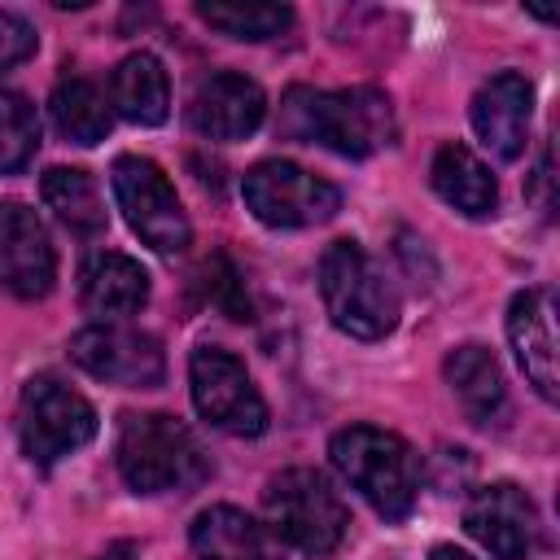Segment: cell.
Here are the masks:
<instances>
[{"instance_id":"6da1fadb","label":"cell","mask_w":560,"mask_h":560,"mask_svg":"<svg viewBox=\"0 0 560 560\" xmlns=\"http://www.w3.org/2000/svg\"><path fill=\"white\" fill-rule=\"evenodd\" d=\"M280 127L293 140L324 144L341 158L381 153L398 136L394 105L381 88H337V92L289 88L280 105Z\"/></svg>"},{"instance_id":"7a4b0ae2","label":"cell","mask_w":560,"mask_h":560,"mask_svg":"<svg viewBox=\"0 0 560 560\" xmlns=\"http://www.w3.org/2000/svg\"><path fill=\"white\" fill-rule=\"evenodd\" d=\"M332 468L372 503L385 521H407L420 499V455L389 429L350 424L328 446Z\"/></svg>"},{"instance_id":"3957f363","label":"cell","mask_w":560,"mask_h":560,"mask_svg":"<svg viewBox=\"0 0 560 560\" xmlns=\"http://www.w3.org/2000/svg\"><path fill=\"white\" fill-rule=\"evenodd\" d=\"M319 298L328 319L359 341H381L398 324V289L359 241H332L319 258Z\"/></svg>"},{"instance_id":"277c9868","label":"cell","mask_w":560,"mask_h":560,"mask_svg":"<svg viewBox=\"0 0 560 560\" xmlns=\"http://www.w3.org/2000/svg\"><path fill=\"white\" fill-rule=\"evenodd\" d=\"M114 459H118L122 481L136 494H171V490H188L206 477V455H201L192 429L162 411L122 416Z\"/></svg>"},{"instance_id":"5b68a950","label":"cell","mask_w":560,"mask_h":560,"mask_svg":"<svg viewBox=\"0 0 560 560\" xmlns=\"http://www.w3.org/2000/svg\"><path fill=\"white\" fill-rule=\"evenodd\" d=\"M262 508H267V529L302 556L337 551L350 525L341 494L315 468H284L280 477H271Z\"/></svg>"},{"instance_id":"8992f818","label":"cell","mask_w":560,"mask_h":560,"mask_svg":"<svg viewBox=\"0 0 560 560\" xmlns=\"http://www.w3.org/2000/svg\"><path fill=\"white\" fill-rule=\"evenodd\" d=\"M96 438V411L92 402L61 385L57 376H31L18 398V442L22 455L39 468H52L57 459L74 455Z\"/></svg>"},{"instance_id":"52a82bcc","label":"cell","mask_w":560,"mask_h":560,"mask_svg":"<svg viewBox=\"0 0 560 560\" xmlns=\"http://www.w3.org/2000/svg\"><path fill=\"white\" fill-rule=\"evenodd\" d=\"M109 184H114V201H118L122 219L131 223V232L149 249L179 254L192 241L188 214H184V206H179V197H175V188H171V179L162 175L158 162L122 153L109 166Z\"/></svg>"},{"instance_id":"ba28073f","label":"cell","mask_w":560,"mask_h":560,"mask_svg":"<svg viewBox=\"0 0 560 560\" xmlns=\"http://www.w3.org/2000/svg\"><path fill=\"white\" fill-rule=\"evenodd\" d=\"M241 192H245L249 214L267 228H311L341 210L337 184H328L284 158H271V162H258L254 171H245Z\"/></svg>"},{"instance_id":"9c48e42d","label":"cell","mask_w":560,"mask_h":560,"mask_svg":"<svg viewBox=\"0 0 560 560\" xmlns=\"http://www.w3.org/2000/svg\"><path fill=\"white\" fill-rule=\"evenodd\" d=\"M188 389L206 424L232 438H258L267 429V402L236 354L219 346H197L188 359Z\"/></svg>"},{"instance_id":"30bf717a","label":"cell","mask_w":560,"mask_h":560,"mask_svg":"<svg viewBox=\"0 0 560 560\" xmlns=\"http://www.w3.org/2000/svg\"><path fill=\"white\" fill-rule=\"evenodd\" d=\"M70 359L109 385L127 389H153L166 376V354L153 332L127 328V324H88L70 337Z\"/></svg>"},{"instance_id":"8fae6325","label":"cell","mask_w":560,"mask_h":560,"mask_svg":"<svg viewBox=\"0 0 560 560\" xmlns=\"http://www.w3.org/2000/svg\"><path fill=\"white\" fill-rule=\"evenodd\" d=\"M57 284V254L44 219L22 201H0V289L22 302L48 298Z\"/></svg>"},{"instance_id":"7c38bea8","label":"cell","mask_w":560,"mask_h":560,"mask_svg":"<svg viewBox=\"0 0 560 560\" xmlns=\"http://www.w3.org/2000/svg\"><path fill=\"white\" fill-rule=\"evenodd\" d=\"M464 529L494 560H529L538 547V508L516 481H494L468 499Z\"/></svg>"},{"instance_id":"4fadbf2b","label":"cell","mask_w":560,"mask_h":560,"mask_svg":"<svg viewBox=\"0 0 560 560\" xmlns=\"http://www.w3.org/2000/svg\"><path fill=\"white\" fill-rule=\"evenodd\" d=\"M472 131L477 140L499 158V162H516L525 153L529 140V118H534V83L521 70H499L494 79H486L472 96Z\"/></svg>"},{"instance_id":"5bb4252c","label":"cell","mask_w":560,"mask_h":560,"mask_svg":"<svg viewBox=\"0 0 560 560\" xmlns=\"http://www.w3.org/2000/svg\"><path fill=\"white\" fill-rule=\"evenodd\" d=\"M262 114H267L262 88L236 70L206 74L188 101V127L206 140H245L258 131Z\"/></svg>"},{"instance_id":"9a60e30c","label":"cell","mask_w":560,"mask_h":560,"mask_svg":"<svg viewBox=\"0 0 560 560\" xmlns=\"http://www.w3.org/2000/svg\"><path fill=\"white\" fill-rule=\"evenodd\" d=\"M508 341L525 372V381L538 389V398L556 402V315H551V289H521L508 306Z\"/></svg>"},{"instance_id":"2e32d148","label":"cell","mask_w":560,"mask_h":560,"mask_svg":"<svg viewBox=\"0 0 560 560\" xmlns=\"http://www.w3.org/2000/svg\"><path fill=\"white\" fill-rule=\"evenodd\" d=\"M197 560H284L280 538L232 503L206 508L188 529Z\"/></svg>"},{"instance_id":"e0dca14e","label":"cell","mask_w":560,"mask_h":560,"mask_svg":"<svg viewBox=\"0 0 560 560\" xmlns=\"http://www.w3.org/2000/svg\"><path fill=\"white\" fill-rule=\"evenodd\" d=\"M79 302L92 315H105V319L136 315L149 302V271L131 254L101 249L79 271Z\"/></svg>"},{"instance_id":"ac0fdd59","label":"cell","mask_w":560,"mask_h":560,"mask_svg":"<svg viewBox=\"0 0 560 560\" xmlns=\"http://www.w3.org/2000/svg\"><path fill=\"white\" fill-rule=\"evenodd\" d=\"M429 184L451 210H459L468 219H486L499 206L494 175L468 144H442L433 166H429Z\"/></svg>"},{"instance_id":"d6986e66","label":"cell","mask_w":560,"mask_h":560,"mask_svg":"<svg viewBox=\"0 0 560 560\" xmlns=\"http://www.w3.org/2000/svg\"><path fill=\"white\" fill-rule=\"evenodd\" d=\"M446 385L472 424H499L508 411L503 368L486 346H459L446 354Z\"/></svg>"},{"instance_id":"ffe728a7","label":"cell","mask_w":560,"mask_h":560,"mask_svg":"<svg viewBox=\"0 0 560 560\" xmlns=\"http://www.w3.org/2000/svg\"><path fill=\"white\" fill-rule=\"evenodd\" d=\"M109 105L136 122V127H158L171 114V83L166 70L153 52H131L118 61L114 79H109Z\"/></svg>"},{"instance_id":"44dd1931","label":"cell","mask_w":560,"mask_h":560,"mask_svg":"<svg viewBox=\"0 0 560 560\" xmlns=\"http://www.w3.org/2000/svg\"><path fill=\"white\" fill-rule=\"evenodd\" d=\"M39 192H44V206L70 232L96 236L105 228V206H101V192H96V184H92L88 171H79V166H52V171H44Z\"/></svg>"},{"instance_id":"7402d4cb","label":"cell","mask_w":560,"mask_h":560,"mask_svg":"<svg viewBox=\"0 0 560 560\" xmlns=\"http://www.w3.org/2000/svg\"><path fill=\"white\" fill-rule=\"evenodd\" d=\"M48 109H52L57 131L70 144L88 149V144H101L109 136V105L96 92V83H88V79H61L48 96Z\"/></svg>"},{"instance_id":"603a6c76","label":"cell","mask_w":560,"mask_h":560,"mask_svg":"<svg viewBox=\"0 0 560 560\" xmlns=\"http://www.w3.org/2000/svg\"><path fill=\"white\" fill-rule=\"evenodd\" d=\"M201 22L223 31L228 39H271L293 26L289 4H241V0H201Z\"/></svg>"},{"instance_id":"cb8c5ba5","label":"cell","mask_w":560,"mask_h":560,"mask_svg":"<svg viewBox=\"0 0 560 560\" xmlns=\"http://www.w3.org/2000/svg\"><path fill=\"white\" fill-rule=\"evenodd\" d=\"M39 149V114L22 92L0 88V175L22 171Z\"/></svg>"},{"instance_id":"d4e9b609","label":"cell","mask_w":560,"mask_h":560,"mask_svg":"<svg viewBox=\"0 0 560 560\" xmlns=\"http://www.w3.org/2000/svg\"><path fill=\"white\" fill-rule=\"evenodd\" d=\"M31 52H35V31H31V22L18 18V13H9V9H0V70L26 61Z\"/></svg>"},{"instance_id":"484cf974","label":"cell","mask_w":560,"mask_h":560,"mask_svg":"<svg viewBox=\"0 0 560 560\" xmlns=\"http://www.w3.org/2000/svg\"><path fill=\"white\" fill-rule=\"evenodd\" d=\"M429 560H472L468 551H459V547H433V556Z\"/></svg>"}]
</instances>
